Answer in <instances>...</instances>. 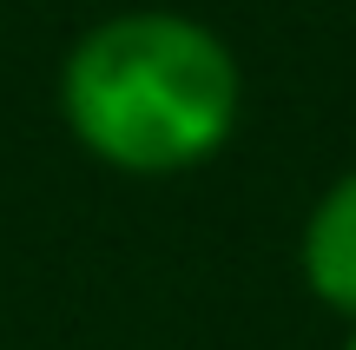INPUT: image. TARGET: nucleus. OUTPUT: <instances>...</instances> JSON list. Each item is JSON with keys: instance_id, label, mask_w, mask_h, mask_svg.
<instances>
[{"instance_id": "obj_1", "label": "nucleus", "mask_w": 356, "mask_h": 350, "mask_svg": "<svg viewBox=\"0 0 356 350\" xmlns=\"http://www.w3.org/2000/svg\"><path fill=\"white\" fill-rule=\"evenodd\" d=\"M60 119L106 172L178 179L231 145L244 119V66L218 26L178 7H126L66 47Z\"/></svg>"}, {"instance_id": "obj_2", "label": "nucleus", "mask_w": 356, "mask_h": 350, "mask_svg": "<svg viewBox=\"0 0 356 350\" xmlns=\"http://www.w3.org/2000/svg\"><path fill=\"white\" fill-rule=\"evenodd\" d=\"M297 271H304V291L323 311H337L343 324H356V166L337 172L317 192V205L304 212Z\"/></svg>"}, {"instance_id": "obj_3", "label": "nucleus", "mask_w": 356, "mask_h": 350, "mask_svg": "<svg viewBox=\"0 0 356 350\" xmlns=\"http://www.w3.org/2000/svg\"><path fill=\"white\" fill-rule=\"evenodd\" d=\"M343 350H356V324H350V337H343Z\"/></svg>"}]
</instances>
